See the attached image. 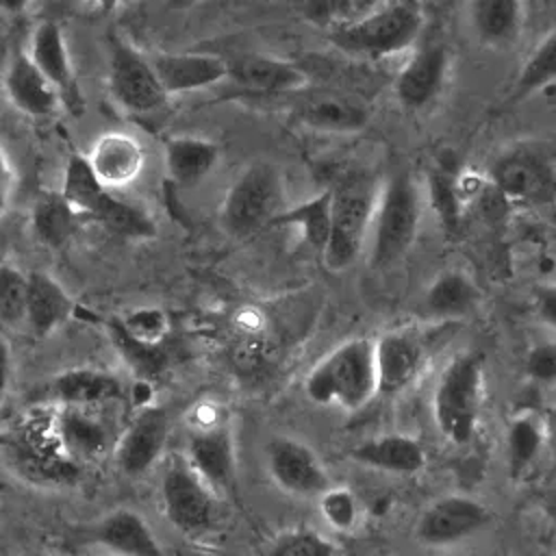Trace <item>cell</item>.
<instances>
[{"label": "cell", "instance_id": "1", "mask_svg": "<svg viewBox=\"0 0 556 556\" xmlns=\"http://www.w3.org/2000/svg\"><path fill=\"white\" fill-rule=\"evenodd\" d=\"M304 389L315 404L361 410L378 395L374 341L358 337L337 345L308 371Z\"/></svg>", "mask_w": 556, "mask_h": 556}, {"label": "cell", "instance_id": "2", "mask_svg": "<svg viewBox=\"0 0 556 556\" xmlns=\"http://www.w3.org/2000/svg\"><path fill=\"white\" fill-rule=\"evenodd\" d=\"M424 215V195L410 172H395L380 185L369 230V263L391 269L410 252Z\"/></svg>", "mask_w": 556, "mask_h": 556}, {"label": "cell", "instance_id": "3", "mask_svg": "<svg viewBox=\"0 0 556 556\" xmlns=\"http://www.w3.org/2000/svg\"><path fill=\"white\" fill-rule=\"evenodd\" d=\"M7 467L37 486H70L80 478V465L70 460L54 437L52 410L28 413L0 437Z\"/></svg>", "mask_w": 556, "mask_h": 556}, {"label": "cell", "instance_id": "4", "mask_svg": "<svg viewBox=\"0 0 556 556\" xmlns=\"http://www.w3.org/2000/svg\"><path fill=\"white\" fill-rule=\"evenodd\" d=\"M330 191V235L321 258L328 269L343 271L356 263L367 245L380 182L367 174H352Z\"/></svg>", "mask_w": 556, "mask_h": 556}, {"label": "cell", "instance_id": "5", "mask_svg": "<svg viewBox=\"0 0 556 556\" xmlns=\"http://www.w3.org/2000/svg\"><path fill=\"white\" fill-rule=\"evenodd\" d=\"M484 395V367L476 352L456 354L441 371L432 393V419L452 445L476 437Z\"/></svg>", "mask_w": 556, "mask_h": 556}, {"label": "cell", "instance_id": "6", "mask_svg": "<svg viewBox=\"0 0 556 556\" xmlns=\"http://www.w3.org/2000/svg\"><path fill=\"white\" fill-rule=\"evenodd\" d=\"M285 182L276 165L256 161L248 165L226 189L219 206V226L232 239L258 232L285 211Z\"/></svg>", "mask_w": 556, "mask_h": 556}, {"label": "cell", "instance_id": "7", "mask_svg": "<svg viewBox=\"0 0 556 556\" xmlns=\"http://www.w3.org/2000/svg\"><path fill=\"white\" fill-rule=\"evenodd\" d=\"M421 24V13L415 7L393 2L337 24L330 30V41L343 52L380 59L413 48Z\"/></svg>", "mask_w": 556, "mask_h": 556}, {"label": "cell", "instance_id": "8", "mask_svg": "<svg viewBox=\"0 0 556 556\" xmlns=\"http://www.w3.org/2000/svg\"><path fill=\"white\" fill-rule=\"evenodd\" d=\"M106 89L122 111L148 115L167 102L152 59L115 30L106 35Z\"/></svg>", "mask_w": 556, "mask_h": 556}, {"label": "cell", "instance_id": "9", "mask_svg": "<svg viewBox=\"0 0 556 556\" xmlns=\"http://www.w3.org/2000/svg\"><path fill=\"white\" fill-rule=\"evenodd\" d=\"M217 493L189 465L185 454H172L159 482L161 510L172 528L187 536H200L213 528Z\"/></svg>", "mask_w": 556, "mask_h": 556}, {"label": "cell", "instance_id": "10", "mask_svg": "<svg viewBox=\"0 0 556 556\" xmlns=\"http://www.w3.org/2000/svg\"><path fill=\"white\" fill-rule=\"evenodd\" d=\"M493 185L526 204L556 202V154L536 143H519L491 163Z\"/></svg>", "mask_w": 556, "mask_h": 556}, {"label": "cell", "instance_id": "11", "mask_svg": "<svg viewBox=\"0 0 556 556\" xmlns=\"http://www.w3.org/2000/svg\"><path fill=\"white\" fill-rule=\"evenodd\" d=\"M267 471L276 486L293 497H319L332 486L317 452L293 437H274L267 447Z\"/></svg>", "mask_w": 556, "mask_h": 556}, {"label": "cell", "instance_id": "12", "mask_svg": "<svg viewBox=\"0 0 556 556\" xmlns=\"http://www.w3.org/2000/svg\"><path fill=\"white\" fill-rule=\"evenodd\" d=\"M491 523V510L469 495H443L419 515L415 534L424 545H456Z\"/></svg>", "mask_w": 556, "mask_h": 556}, {"label": "cell", "instance_id": "13", "mask_svg": "<svg viewBox=\"0 0 556 556\" xmlns=\"http://www.w3.org/2000/svg\"><path fill=\"white\" fill-rule=\"evenodd\" d=\"M52 428L61 452L80 467L109 456L117 441L102 417V408L54 406Z\"/></svg>", "mask_w": 556, "mask_h": 556}, {"label": "cell", "instance_id": "14", "mask_svg": "<svg viewBox=\"0 0 556 556\" xmlns=\"http://www.w3.org/2000/svg\"><path fill=\"white\" fill-rule=\"evenodd\" d=\"M26 54L56 89L63 106L72 113H83L85 100L76 78L72 54L63 28L54 20H41L33 26L26 43Z\"/></svg>", "mask_w": 556, "mask_h": 556}, {"label": "cell", "instance_id": "15", "mask_svg": "<svg viewBox=\"0 0 556 556\" xmlns=\"http://www.w3.org/2000/svg\"><path fill=\"white\" fill-rule=\"evenodd\" d=\"M169 437V417L159 406H143L117 434L113 456L124 476L137 478L156 465Z\"/></svg>", "mask_w": 556, "mask_h": 556}, {"label": "cell", "instance_id": "16", "mask_svg": "<svg viewBox=\"0 0 556 556\" xmlns=\"http://www.w3.org/2000/svg\"><path fill=\"white\" fill-rule=\"evenodd\" d=\"M376 369H378V393L395 395L408 389L421 374L428 345L417 330L395 328L380 334L376 341Z\"/></svg>", "mask_w": 556, "mask_h": 556}, {"label": "cell", "instance_id": "17", "mask_svg": "<svg viewBox=\"0 0 556 556\" xmlns=\"http://www.w3.org/2000/svg\"><path fill=\"white\" fill-rule=\"evenodd\" d=\"M2 91L7 102L26 117L48 119L63 109V100L50 80L37 70L26 50H15L2 74Z\"/></svg>", "mask_w": 556, "mask_h": 556}, {"label": "cell", "instance_id": "18", "mask_svg": "<svg viewBox=\"0 0 556 556\" xmlns=\"http://www.w3.org/2000/svg\"><path fill=\"white\" fill-rule=\"evenodd\" d=\"M450 52L443 43L432 41L417 48L395 78V98L408 111H421L437 100L445 85Z\"/></svg>", "mask_w": 556, "mask_h": 556}, {"label": "cell", "instance_id": "19", "mask_svg": "<svg viewBox=\"0 0 556 556\" xmlns=\"http://www.w3.org/2000/svg\"><path fill=\"white\" fill-rule=\"evenodd\" d=\"M152 65L167 96L193 93L228 80V59L211 52H159Z\"/></svg>", "mask_w": 556, "mask_h": 556}, {"label": "cell", "instance_id": "20", "mask_svg": "<svg viewBox=\"0 0 556 556\" xmlns=\"http://www.w3.org/2000/svg\"><path fill=\"white\" fill-rule=\"evenodd\" d=\"M182 454L217 495L232 489L237 476V452L232 432L226 424L193 430Z\"/></svg>", "mask_w": 556, "mask_h": 556}, {"label": "cell", "instance_id": "21", "mask_svg": "<svg viewBox=\"0 0 556 556\" xmlns=\"http://www.w3.org/2000/svg\"><path fill=\"white\" fill-rule=\"evenodd\" d=\"M89 165L98 180L111 191L132 185L146 165V150L141 141L124 130L102 132L87 152Z\"/></svg>", "mask_w": 556, "mask_h": 556}, {"label": "cell", "instance_id": "22", "mask_svg": "<svg viewBox=\"0 0 556 556\" xmlns=\"http://www.w3.org/2000/svg\"><path fill=\"white\" fill-rule=\"evenodd\" d=\"M89 539L109 556H165L152 526L132 508H115L100 517Z\"/></svg>", "mask_w": 556, "mask_h": 556}, {"label": "cell", "instance_id": "23", "mask_svg": "<svg viewBox=\"0 0 556 556\" xmlns=\"http://www.w3.org/2000/svg\"><path fill=\"white\" fill-rule=\"evenodd\" d=\"M230 76L237 87L263 93V96H282L300 91L308 85L306 72L285 59L265 56V54H243L235 61H228Z\"/></svg>", "mask_w": 556, "mask_h": 556}, {"label": "cell", "instance_id": "24", "mask_svg": "<svg viewBox=\"0 0 556 556\" xmlns=\"http://www.w3.org/2000/svg\"><path fill=\"white\" fill-rule=\"evenodd\" d=\"M122 382L117 376L76 367L61 371L50 380L48 395L54 406H78V408H104L122 397Z\"/></svg>", "mask_w": 556, "mask_h": 556}, {"label": "cell", "instance_id": "25", "mask_svg": "<svg viewBox=\"0 0 556 556\" xmlns=\"http://www.w3.org/2000/svg\"><path fill=\"white\" fill-rule=\"evenodd\" d=\"M222 148L217 141L198 135H176L163 141V161L167 176L182 189L202 185L217 167Z\"/></svg>", "mask_w": 556, "mask_h": 556}, {"label": "cell", "instance_id": "26", "mask_svg": "<svg viewBox=\"0 0 556 556\" xmlns=\"http://www.w3.org/2000/svg\"><path fill=\"white\" fill-rule=\"evenodd\" d=\"M26 317L24 326L35 337H48L63 326L74 311V300L65 287L48 271L26 274Z\"/></svg>", "mask_w": 556, "mask_h": 556}, {"label": "cell", "instance_id": "27", "mask_svg": "<svg viewBox=\"0 0 556 556\" xmlns=\"http://www.w3.org/2000/svg\"><path fill=\"white\" fill-rule=\"evenodd\" d=\"M350 458L363 467L395 476H413L426 465V452L421 443L408 434L397 432L356 443L350 450Z\"/></svg>", "mask_w": 556, "mask_h": 556}, {"label": "cell", "instance_id": "28", "mask_svg": "<svg viewBox=\"0 0 556 556\" xmlns=\"http://www.w3.org/2000/svg\"><path fill=\"white\" fill-rule=\"evenodd\" d=\"M295 117L300 124L319 132H356L367 126V109L345 96L317 93L295 104Z\"/></svg>", "mask_w": 556, "mask_h": 556}, {"label": "cell", "instance_id": "29", "mask_svg": "<svg viewBox=\"0 0 556 556\" xmlns=\"http://www.w3.org/2000/svg\"><path fill=\"white\" fill-rule=\"evenodd\" d=\"M85 217H91L104 226L111 235L122 239H152L156 237L154 217L137 202H130L109 187H102L98 195L85 211Z\"/></svg>", "mask_w": 556, "mask_h": 556}, {"label": "cell", "instance_id": "30", "mask_svg": "<svg viewBox=\"0 0 556 556\" xmlns=\"http://www.w3.org/2000/svg\"><path fill=\"white\" fill-rule=\"evenodd\" d=\"M469 22L478 41L486 48H508L523 28L521 0H471Z\"/></svg>", "mask_w": 556, "mask_h": 556}, {"label": "cell", "instance_id": "31", "mask_svg": "<svg viewBox=\"0 0 556 556\" xmlns=\"http://www.w3.org/2000/svg\"><path fill=\"white\" fill-rule=\"evenodd\" d=\"M80 213L63 198L61 191L43 189L37 193L30 211V226L35 237L48 248H63L78 228Z\"/></svg>", "mask_w": 556, "mask_h": 556}, {"label": "cell", "instance_id": "32", "mask_svg": "<svg viewBox=\"0 0 556 556\" xmlns=\"http://www.w3.org/2000/svg\"><path fill=\"white\" fill-rule=\"evenodd\" d=\"M330 202H332V191L326 189L291 208H285L271 226H291L298 228L302 239L324 254V248L328 243L330 235Z\"/></svg>", "mask_w": 556, "mask_h": 556}, {"label": "cell", "instance_id": "33", "mask_svg": "<svg viewBox=\"0 0 556 556\" xmlns=\"http://www.w3.org/2000/svg\"><path fill=\"white\" fill-rule=\"evenodd\" d=\"M426 308L437 317H460L467 315L478 302V289L471 278L463 271L447 269L439 274L424 295Z\"/></svg>", "mask_w": 556, "mask_h": 556}, {"label": "cell", "instance_id": "34", "mask_svg": "<svg viewBox=\"0 0 556 556\" xmlns=\"http://www.w3.org/2000/svg\"><path fill=\"white\" fill-rule=\"evenodd\" d=\"M545 441L547 426L539 417L521 413L510 419L506 432V463L513 478H521V473L534 465Z\"/></svg>", "mask_w": 556, "mask_h": 556}, {"label": "cell", "instance_id": "35", "mask_svg": "<svg viewBox=\"0 0 556 556\" xmlns=\"http://www.w3.org/2000/svg\"><path fill=\"white\" fill-rule=\"evenodd\" d=\"M106 328H109V337H111L115 350L119 352L124 363L135 371V376L141 378V382H150L152 378H156L165 369L167 356L161 350V345H148V343L135 341L122 328L117 317L111 319Z\"/></svg>", "mask_w": 556, "mask_h": 556}, {"label": "cell", "instance_id": "36", "mask_svg": "<svg viewBox=\"0 0 556 556\" xmlns=\"http://www.w3.org/2000/svg\"><path fill=\"white\" fill-rule=\"evenodd\" d=\"M556 83V28H552L528 54L515 80V96L526 98Z\"/></svg>", "mask_w": 556, "mask_h": 556}, {"label": "cell", "instance_id": "37", "mask_svg": "<svg viewBox=\"0 0 556 556\" xmlns=\"http://www.w3.org/2000/svg\"><path fill=\"white\" fill-rule=\"evenodd\" d=\"M263 556H337V545L317 530L293 528L280 532Z\"/></svg>", "mask_w": 556, "mask_h": 556}, {"label": "cell", "instance_id": "38", "mask_svg": "<svg viewBox=\"0 0 556 556\" xmlns=\"http://www.w3.org/2000/svg\"><path fill=\"white\" fill-rule=\"evenodd\" d=\"M26 274L17 267L0 265V324L24 326L26 317Z\"/></svg>", "mask_w": 556, "mask_h": 556}, {"label": "cell", "instance_id": "39", "mask_svg": "<svg viewBox=\"0 0 556 556\" xmlns=\"http://www.w3.org/2000/svg\"><path fill=\"white\" fill-rule=\"evenodd\" d=\"M319 513L324 521L337 532H350L358 523V500L345 486H330L319 497Z\"/></svg>", "mask_w": 556, "mask_h": 556}, {"label": "cell", "instance_id": "40", "mask_svg": "<svg viewBox=\"0 0 556 556\" xmlns=\"http://www.w3.org/2000/svg\"><path fill=\"white\" fill-rule=\"evenodd\" d=\"M117 321L122 324V328L139 343H148V345H161L169 321L163 308L159 306H139L128 311L124 317H117Z\"/></svg>", "mask_w": 556, "mask_h": 556}, {"label": "cell", "instance_id": "41", "mask_svg": "<svg viewBox=\"0 0 556 556\" xmlns=\"http://www.w3.org/2000/svg\"><path fill=\"white\" fill-rule=\"evenodd\" d=\"M428 193L445 228H454L458 224V198L454 193L452 182L445 176L437 174L428 182Z\"/></svg>", "mask_w": 556, "mask_h": 556}, {"label": "cell", "instance_id": "42", "mask_svg": "<svg viewBox=\"0 0 556 556\" xmlns=\"http://www.w3.org/2000/svg\"><path fill=\"white\" fill-rule=\"evenodd\" d=\"M526 374L534 382H556V341L536 343L528 352Z\"/></svg>", "mask_w": 556, "mask_h": 556}, {"label": "cell", "instance_id": "43", "mask_svg": "<svg viewBox=\"0 0 556 556\" xmlns=\"http://www.w3.org/2000/svg\"><path fill=\"white\" fill-rule=\"evenodd\" d=\"M536 317L556 330V282H541L532 291Z\"/></svg>", "mask_w": 556, "mask_h": 556}, {"label": "cell", "instance_id": "44", "mask_svg": "<svg viewBox=\"0 0 556 556\" xmlns=\"http://www.w3.org/2000/svg\"><path fill=\"white\" fill-rule=\"evenodd\" d=\"M536 495L539 502L543 504V508L556 517V460L552 463L549 469H545V473L539 478L536 484Z\"/></svg>", "mask_w": 556, "mask_h": 556}, {"label": "cell", "instance_id": "45", "mask_svg": "<svg viewBox=\"0 0 556 556\" xmlns=\"http://www.w3.org/2000/svg\"><path fill=\"white\" fill-rule=\"evenodd\" d=\"M11 195H13V169L0 146V219L4 217L11 204Z\"/></svg>", "mask_w": 556, "mask_h": 556}, {"label": "cell", "instance_id": "46", "mask_svg": "<svg viewBox=\"0 0 556 556\" xmlns=\"http://www.w3.org/2000/svg\"><path fill=\"white\" fill-rule=\"evenodd\" d=\"M9 380H11V348L7 339L0 334V402L9 389Z\"/></svg>", "mask_w": 556, "mask_h": 556}, {"label": "cell", "instance_id": "47", "mask_svg": "<svg viewBox=\"0 0 556 556\" xmlns=\"http://www.w3.org/2000/svg\"><path fill=\"white\" fill-rule=\"evenodd\" d=\"M30 4H33V0H0V13L2 15H20Z\"/></svg>", "mask_w": 556, "mask_h": 556}, {"label": "cell", "instance_id": "48", "mask_svg": "<svg viewBox=\"0 0 556 556\" xmlns=\"http://www.w3.org/2000/svg\"><path fill=\"white\" fill-rule=\"evenodd\" d=\"M78 2L91 7L93 11H98V13H102V15H109V13L117 11V7H119L124 0H78Z\"/></svg>", "mask_w": 556, "mask_h": 556}, {"label": "cell", "instance_id": "49", "mask_svg": "<svg viewBox=\"0 0 556 556\" xmlns=\"http://www.w3.org/2000/svg\"><path fill=\"white\" fill-rule=\"evenodd\" d=\"M195 2H200V0H167V4L172 9H187V7H193Z\"/></svg>", "mask_w": 556, "mask_h": 556}, {"label": "cell", "instance_id": "50", "mask_svg": "<svg viewBox=\"0 0 556 556\" xmlns=\"http://www.w3.org/2000/svg\"><path fill=\"white\" fill-rule=\"evenodd\" d=\"M547 439H552V443H554V447H556V417H554L552 426H547Z\"/></svg>", "mask_w": 556, "mask_h": 556}, {"label": "cell", "instance_id": "51", "mask_svg": "<svg viewBox=\"0 0 556 556\" xmlns=\"http://www.w3.org/2000/svg\"><path fill=\"white\" fill-rule=\"evenodd\" d=\"M35 556H48V554H35Z\"/></svg>", "mask_w": 556, "mask_h": 556}, {"label": "cell", "instance_id": "52", "mask_svg": "<svg viewBox=\"0 0 556 556\" xmlns=\"http://www.w3.org/2000/svg\"><path fill=\"white\" fill-rule=\"evenodd\" d=\"M106 556H109V554H106Z\"/></svg>", "mask_w": 556, "mask_h": 556}]
</instances>
